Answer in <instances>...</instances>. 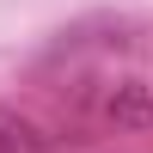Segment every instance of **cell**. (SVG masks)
Masks as SVG:
<instances>
[{"instance_id": "cell-1", "label": "cell", "mask_w": 153, "mask_h": 153, "mask_svg": "<svg viewBox=\"0 0 153 153\" xmlns=\"http://www.w3.org/2000/svg\"><path fill=\"white\" fill-rule=\"evenodd\" d=\"M0 153H55L43 129H37L31 117H19V110H0Z\"/></svg>"}, {"instance_id": "cell-2", "label": "cell", "mask_w": 153, "mask_h": 153, "mask_svg": "<svg viewBox=\"0 0 153 153\" xmlns=\"http://www.w3.org/2000/svg\"><path fill=\"white\" fill-rule=\"evenodd\" d=\"M104 117L117 123V129H147V123H153V98H147V86H117V92H110V104H104Z\"/></svg>"}]
</instances>
